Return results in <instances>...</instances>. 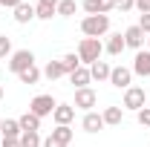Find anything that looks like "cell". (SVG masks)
I'll return each instance as SVG.
<instances>
[{
    "label": "cell",
    "instance_id": "29",
    "mask_svg": "<svg viewBox=\"0 0 150 147\" xmlns=\"http://www.w3.org/2000/svg\"><path fill=\"white\" fill-rule=\"evenodd\" d=\"M81 6H84V12H87V15H101V12H98V0H84Z\"/></svg>",
    "mask_w": 150,
    "mask_h": 147
},
{
    "label": "cell",
    "instance_id": "22",
    "mask_svg": "<svg viewBox=\"0 0 150 147\" xmlns=\"http://www.w3.org/2000/svg\"><path fill=\"white\" fill-rule=\"evenodd\" d=\"M49 136H52V139H55L58 144H69V141H72V127H55L52 130V133H49Z\"/></svg>",
    "mask_w": 150,
    "mask_h": 147
},
{
    "label": "cell",
    "instance_id": "18",
    "mask_svg": "<svg viewBox=\"0 0 150 147\" xmlns=\"http://www.w3.org/2000/svg\"><path fill=\"white\" fill-rule=\"evenodd\" d=\"M18 124H20V130H35V133H38V130H40V118H38L35 112L26 110V112L18 118Z\"/></svg>",
    "mask_w": 150,
    "mask_h": 147
},
{
    "label": "cell",
    "instance_id": "12",
    "mask_svg": "<svg viewBox=\"0 0 150 147\" xmlns=\"http://www.w3.org/2000/svg\"><path fill=\"white\" fill-rule=\"evenodd\" d=\"M69 81H72L75 90H81V87H90V81H93V75H90V66H78L75 72H69Z\"/></svg>",
    "mask_w": 150,
    "mask_h": 147
},
{
    "label": "cell",
    "instance_id": "2",
    "mask_svg": "<svg viewBox=\"0 0 150 147\" xmlns=\"http://www.w3.org/2000/svg\"><path fill=\"white\" fill-rule=\"evenodd\" d=\"M84 37H104L110 32V15H87L81 20Z\"/></svg>",
    "mask_w": 150,
    "mask_h": 147
},
{
    "label": "cell",
    "instance_id": "21",
    "mask_svg": "<svg viewBox=\"0 0 150 147\" xmlns=\"http://www.w3.org/2000/svg\"><path fill=\"white\" fill-rule=\"evenodd\" d=\"M43 75L49 78V81H58V78H64V66H61V61H49L46 66H43Z\"/></svg>",
    "mask_w": 150,
    "mask_h": 147
},
{
    "label": "cell",
    "instance_id": "4",
    "mask_svg": "<svg viewBox=\"0 0 150 147\" xmlns=\"http://www.w3.org/2000/svg\"><path fill=\"white\" fill-rule=\"evenodd\" d=\"M58 107V101L52 95H35L32 101H29V112H35L38 118H46V115H52Z\"/></svg>",
    "mask_w": 150,
    "mask_h": 147
},
{
    "label": "cell",
    "instance_id": "38",
    "mask_svg": "<svg viewBox=\"0 0 150 147\" xmlns=\"http://www.w3.org/2000/svg\"><path fill=\"white\" fill-rule=\"evenodd\" d=\"M0 98H3V87H0Z\"/></svg>",
    "mask_w": 150,
    "mask_h": 147
},
{
    "label": "cell",
    "instance_id": "6",
    "mask_svg": "<svg viewBox=\"0 0 150 147\" xmlns=\"http://www.w3.org/2000/svg\"><path fill=\"white\" fill-rule=\"evenodd\" d=\"M98 104V95H95L93 87H81V90H75V110H84V112H90Z\"/></svg>",
    "mask_w": 150,
    "mask_h": 147
},
{
    "label": "cell",
    "instance_id": "35",
    "mask_svg": "<svg viewBox=\"0 0 150 147\" xmlns=\"http://www.w3.org/2000/svg\"><path fill=\"white\" fill-rule=\"evenodd\" d=\"M40 147H64V144H58L55 139H52V136H49V139H43V144H40Z\"/></svg>",
    "mask_w": 150,
    "mask_h": 147
},
{
    "label": "cell",
    "instance_id": "27",
    "mask_svg": "<svg viewBox=\"0 0 150 147\" xmlns=\"http://www.w3.org/2000/svg\"><path fill=\"white\" fill-rule=\"evenodd\" d=\"M136 121H139L142 127H150V107H142V110L136 112Z\"/></svg>",
    "mask_w": 150,
    "mask_h": 147
},
{
    "label": "cell",
    "instance_id": "15",
    "mask_svg": "<svg viewBox=\"0 0 150 147\" xmlns=\"http://www.w3.org/2000/svg\"><path fill=\"white\" fill-rule=\"evenodd\" d=\"M101 118H104V124L115 127V124H121V118H124V107H118V104H112V107H104Z\"/></svg>",
    "mask_w": 150,
    "mask_h": 147
},
{
    "label": "cell",
    "instance_id": "1",
    "mask_svg": "<svg viewBox=\"0 0 150 147\" xmlns=\"http://www.w3.org/2000/svg\"><path fill=\"white\" fill-rule=\"evenodd\" d=\"M101 52H104L101 37H81V43H78V58H81V66H93L95 61H101Z\"/></svg>",
    "mask_w": 150,
    "mask_h": 147
},
{
    "label": "cell",
    "instance_id": "17",
    "mask_svg": "<svg viewBox=\"0 0 150 147\" xmlns=\"http://www.w3.org/2000/svg\"><path fill=\"white\" fill-rule=\"evenodd\" d=\"M110 72H112V66L107 64V61H95L93 66H90L93 81H110Z\"/></svg>",
    "mask_w": 150,
    "mask_h": 147
},
{
    "label": "cell",
    "instance_id": "23",
    "mask_svg": "<svg viewBox=\"0 0 150 147\" xmlns=\"http://www.w3.org/2000/svg\"><path fill=\"white\" fill-rule=\"evenodd\" d=\"M40 75H43V72L32 64V66H29V69H23L18 78H20V84H38V81H40Z\"/></svg>",
    "mask_w": 150,
    "mask_h": 147
},
{
    "label": "cell",
    "instance_id": "37",
    "mask_svg": "<svg viewBox=\"0 0 150 147\" xmlns=\"http://www.w3.org/2000/svg\"><path fill=\"white\" fill-rule=\"evenodd\" d=\"M147 49H150V35H147Z\"/></svg>",
    "mask_w": 150,
    "mask_h": 147
},
{
    "label": "cell",
    "instance_id": "16",
    "mask_svg": "<svg viewBox=\"0 0 150 147\" xmlns=\"http://www.w3.org/2000/svg\"><path fill=\"white\" fill-rule=\"evenodd\" d=\"M29 20H35V6L23 0L18 9H15V23H20V26H23V23H29Z\"/></svg>",
    "mask_w": 150,
    "mask_h": 147
},
{
    "label": "cell",
    "instance_id": "32",
    "mask_svg": "<svg viewBox=\"0 0 150 147\" xmlns=\"http://www.w3.org/2000/svg\"><path fill=\"white\" fill-rule=\"evenodd\" d=\"M136 9L142 15H150V0H136Z\"/></svg>",
    "mask_w": 150,
    "mask_h": 147
},
{
    "label": "cell",
    "instance_id": "3",
    "mask_svg": "<svg viewBox=\"0 0 150 147\" xmlns=\"http://www.w3.org/2000/svg\"><path fill=\"white\" fill-rule=\"evenodd\" d=\"M142 107H147V92H144V87H127L124 90V110L139 112Z\"/></svg>",
    "mask_w": 150,
    "mask_h": 147
},
{
    "label": "cell",
    "instance_id": "30",
    "mask_svg": "<svg viewBox=\"0 0 150 147\" xmlns=\"http://www.w3.org/2000/svg\"><path fill=\"white\" fill-rule=\"evenodd\" d=\"M115 9H121V12H130V9H136V0H115Z\"/></svg>",
    "mask_w": 150,
    "mask_h": 147
},
{
    "label": "cell",
    "instance_id": "8",
    "mask_svg": "<svg viewBox=\"0 0 150 147\" xmlns=\"http://www.w3.org/2000/svg\"><path fill=\"white\" fill-rule=\"evenodd\" d=\"M52 121H55L58 127H69L75 121V107L72 104H58L55 112H52Z\"/></svg>",
    "mask_w": 150,
    "mask_h": 147
},
{
    "label": "cell",
    "instance_id": "26",
    "mask_svg": "<svg viewBox=\"0 0 150 147\" xmlns=\"http://www.w3.org/2000/svg\"><path fill=\"white\" fill-rule=\"evenodd\" d=\"M12 37H6V35H0V58H12Z\"/></svg>",
    "mask_w": 150,
    "mask_h": 147
},
{
    "label": "cell",
    "instance_id": "20",
    "mask_svg": "<svg viewBox=\"0 0 150 147\" xmlns=\"http://www.w3.org/2000/svg\"><path fill=\"white\" fill-rule=\"evenodd\" d=\"M61 61V66H64V72L69 75V72H75L78 66H81V58H78V52H67L64 58H58Z\"/></svg>",
    "mask_w": 150,
    "mask_h": 147
},
{
    "label": "cell",
    "instance_id": "13",
    "mask_svg": "<svg viewBox=\"0 0 150 147\" xmlns=\"http://www.w3.org/2000/svg\"><path fill=\"white\" fill-rule=\"evenodd\" d=\"M20 124H18V118H3L0 121V136L3 139H20Z\"/></svg>",
    "mask_w": 150,
    "mask_h": 147
},
{
    "label": "cell",
    "instance_id": "28",
    "mask_svg": "<svg viewBox=\"0 0 150 147\" xmlns=\"http://www.w3.org/2000/svg\"><path fill=\"white\" fill-rule=\"evenodd\" d=\"M112 9H115V0H98V12L101 15H110Z\"/></svg>",
    "mask_w": 150,
    "mask_h": 147
},
{
    "label": "cell",
    "instance_id": "14",
    "mask_svg": "<svg viewBox=\"0 0 150 147\" xmlns=\"http://www.w3.org/2000/svg\"><path fill=\"white\" fill-rule=\"evenodd\" d=\"M104 49H107V52H110L112 58H118L121 52H124V49H127V43H124V35H121V32H115V35H110V40L104 43Z\"/></svg>",
    "mask_w": 150,
    "mask_h": 147
},
{
    "label": "cell",
    "instance_id": "31",
    "mask_svg": "<svg viewBox=\"0 0 150 147\" xmlns=\"http://www.w3.org/2000/svg\"><path fill=\"white\" fill-rule=\"evenodd\" d=\"M139 29H142L144 35H150V15H142V18H139Z\"/></svg>",
    "mask_w": 150,
    "mask_h": 147
},
{
    "label": "cell",
    "instance_id": "33",
    "mask_svg": "<svg viewBox=\"0 0 150 147\" xmlns=\"http://www.w3.org/2000/svg\"><path fill=\"white\" fill-rule=\"evenodd\" d=\"M20 3H23V0H0V6H3V9H12V12L18 9Z\"/></svg>",
    "mask_w": 150,
    "mask_h": 147
},
{
    "label": "cell",
    "instance_id": "25",
    "mask_svg": "<svg viewBox=\"0 0 150 147\" xmlns=\"http://www.w3.org/2000/svg\"><path fill=\"white\" fill-rule=\"evenodd\" d=\"M75 9H78L75 0H61V3H58V15H61V18H72Z\"/></svg>",
    "mask_w": 150,
    "mask_h": 147
},
{
    "label": "cell",
    "instance_id": "5",
    "mask_svg": "<svg viewBox=\"0 0 150 147\" xmlns=\"http://www.w3.org/2000/svg\"><path fill=\"white\" fill-rule=\"evenodd\" d=\"M35 64V52L32 49H18V52H12V58H9V69L15 75H20L23 69H29Z\"/></svg>",
    "mask_w": 150,
    "mask_h": 147
},
{
    "label": "cell",
    "instance_id": "36",
    "mask_svg": "<svg viewBox=\"0 0 150 147\" xmlns=\"http://www.w3.org/2000/svg\"><path fill=\"white\" fill-rule=\"evenodd\" d=\"M38 3H46V6H55V9H58V3H61V0H38Z\"/></svg>",
    "mask_w": 150,
    "mask_h": 147
},
{
    "label": "cell",
    "instance_id": "19",
    "mask_svg": "<svg viewBox=\"0 0 150 147\" xmlns=\"http://www.w3.org/2000/svg\"><path fill=\"white\" fill-rule=\"evenodd\" d=\"M40 144H43L40 133H35V130H23L20 133V147H40Z\"/></svg>",
    "mask_w": 150,
    "mask_h": 147
},
{
    "label": "cell",
    "instance_id": "34",
    "mask_svg": "<svg viewBox=\"0 0 150 147\" xmlns=\"http://www.w3.org/2000/svg\"><path fill=\"white\" fill-rule=\"evenodd\" d=\"M0 147H20V139H3Z\"/></svg>",
    "mask_w": 150,
    "mask_h": 147
},
{
    "label": "cell",
    "instance_id": "7",
    "mask_svg": "<svg viewBox=\"0 0 150 147\" xmlns=\"http://www.w3.org/2000/svg\"><path fill=\"white\" fill-rule=\"evenodd\" d=\"M110 84L115 87V90H127V87H133V69H127V66H112Z\"/></svg>",
    "mask_w": 150,
    "mask_h": 147
},
{
    "label": "cell",
    "instance_id": "10",
    "mask_svg": "<svg viewBox=\"0 0 150 147\" xmlns=\"http://www.w3.org/2000/svg\"><path fill=\"white\" fill-rule=\"evenodd\" d=\"M144 32H142V29H139V23H136V26H127V29H124V43H127V46H130V49H136V52H139V49H142V46H144Z\"/></svg>",
    "mask_w": 150,
    "mask_h": 147
},
{
    "label": "cell",
    "instance_id": "9",
    "mask_svg": "<svg viewBox=\"0 0 150 147\" xmlns=\"http://www.w3.org/2000/svg\"><path fill=\"white\" fill-rule=\"evenodd\" d=\"M133 75L150 78V49H139L133 58Z\"/></svg>",
    "mask_w": 150,
    "mask_h": 147
},
{
    "label": "cell",
    "instance_id": "24",
    "mask_svg": "<svg viewBox=\"0 0 150 147\" xmlns=\"http://www.w3.org/2000/svg\"><path fill=\"white\" fill-rule=\"evenodd\" d=\"M55 15H58L55 6H46V3H38V6H35V18L38 20H52Z\"/></svg>",
    "mask_w": 150,
    "mask_h": 147
},
{
    "label": "cell",
    "instance_id": "11",
    "mask_svg": "<svg viewBox=\"0 0 150 147\" xmlns=\"http://www.w3.org/2000/svg\"><path fill=\"white\" fill-rule=\"evenodd\" d=\"M81 127L87 130V133H98V130H104L107 124H104V118H101V112L90 110V112H84V118H81Z\"/></svg>",
    "mask_w": 150,
    "mask_h": 147
}]
</instances>
